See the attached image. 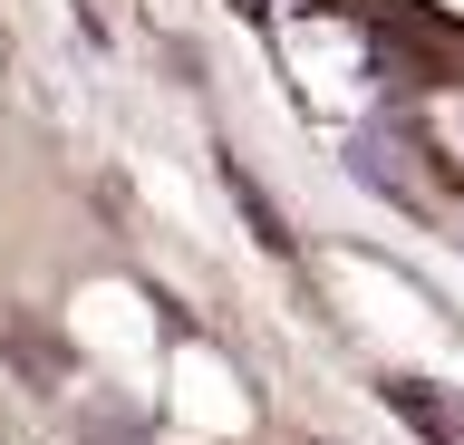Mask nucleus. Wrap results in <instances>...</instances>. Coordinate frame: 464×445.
Returning <instances> with one entry per match:
<instances>
[{"label":"nucleus","mask_w":464,"mask_h":445,"mask_svg":"<svg viewBox=\"0 0 464 445\" xmlns=\"http://www.w3.org/2000/svg\"><path fill=\"white\" fill-rule=\"evenodd\" d=\"M387 397H397V416H406V426H426L435 445H464V416L445 407L435 387H406V378H397V387H387Z\"/></svg>","instance_id":"obj_1"}]
</instances>
